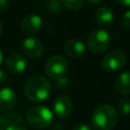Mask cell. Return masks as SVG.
Segmentation results:
<instances>
[{
	"instance_id": "obj_1",
	"label": "cell",
	"mask_w": 130,
	"mask_h": 130,
	"mask_svg": "<svg viewBox=\"0 0 130 130\" xmlns=\"http://www.w3.org/2000/svg\"><path fill=\"white\" fill-rule=\"evenodd\" d=\"M52 85L49 80L41 75H35L27 79L24 85L25 96L34 103H40L45 101L50 92Z\"/></svg>"
},
{
	"instance_id": "obj_2",
	"label": "cell",
	"mask_w": 130,
	"mask_h": 130,
	"mask_svg": "<svg viewBox=\"0 0 130 130\" xmlns=\"http://www.w3.org/2000/svg\"><path fill=\"white\" fill-rule=\"evenodd\" d=\"M118 123V112L111 105L98 107L91 116V125L95 130H112Z\"/></svg>"
},
{
	"instance_id": "obj_3",
	"label": "cell",
	"mask_w": 130,
	"mask_h": 130,
	"mask_svg": "<svg viewBox=\"0 0 130 130\" xmlns=\"http://www.w3.org/2000/svg\"><path fill=\"white\" fill-rule=\"evenodd\" d=\"M27 124L34 129H45L51 126L53 122V113L47 107L35 106L31 107L25 115Z\"/></svg>"
},
{
	"instance_id": "obj_4",
	"label": "cell",
	"mask_w": 130,
	"mask_h": 130,
	"mask_svg": "<svg viewBox=\"0 0 130 130\" xmlns=\"http://www.w3.org/2000/svg\"><path fill=\"white\" fill-rule=\"evenodd\" d=\"M110 44V35L107 30L98 28L90 31L87 37L86 45L90 53L94 55L102 54L105 52Z\"/></svg>"
},
{
	"instance_id": "obj_5",
	"label": "cell",
	"mask_w": 130,
	"mask_h": 130,
	"mask_svg": "<svg viewBox=\"0 0 130 130\" xmlns=\"http://www.w3.org/2000/svg\"><path fill=\"white\" fill-rule=\"evenodd\" d=\"M69 69L67 59L61 55H56L48 59L45 65V73L48 77L56 80L66 75Z\"/></svg>"
},
{
	"instance_id": "obj_6",
	"label": "cell",
	"mask_w": 130,
	"mask_h": 130,
	"mask_svg": "<svg viewBox=\"0 0 130 130\" xmlns=\"http://www.w3.org/2000/svg\"><path fill=\"white\" fill-rule=\"evenodd\" d=\"M126 61H127V58L123 52L114 50L107 53L103 57L101 65L105 71L115 72V71L121 70L125 66Z\"/></svg>"
},
{
	"instance_id": "obj_7",
	"label": "cell",
	"mask_w": 130,
	"mask_h": 130,
	"mask_svg": "<svg viewBox=\"0 0 130 130\" xmlns=\"http://www.w3.org/2000/svg\"><path fill=\"white\" fill-rule=\"evenodd\" d=\"M0 130H26V123L19 114L6 113L0 116Z\"/></svg>"
},
{
	"instance_id": "obj_8",
	"label": "cell",
	"mask_w": 130,
	"mask_h": 130,
	"mask_svg": "<svg viewBox=\"0 0 130 130\" xmlns=\"http://www.w3.org/2000/svg\"><path fill=\"white\" fill-rule=\"evenodd\" d=\"M20 49H21V52L29 58H38L42 56V54L44 53L43 43L39 39L31 38V37L26 38L22 41L20 45Z\"/></svg>"
},
{
	"instance_id": "obj_9",
	"label": "cell",
	"mask_w": 130,
	"mask_h": 130,
	"mask_svg": "<svg viewBox=\"0 0 130 130\" xmlns=\"http://www.w3.org/2000/svg\"><path fill=\"white\" fill-rule=\"evenodd\" d=\"M43 26V19L38 14H27L20 22V30L24 35H35L40 31Z\"/></svg>"
},
{
	"instance_id": "obj_10",
	"label": "cell",
	"mask_w": 130,
	"mask_h": 130,
	"mask_svg": "<svg viewBox=\"0 0 130 130\" xmlns=\"http://www.w3.org/2000/svg\"><path fill=\"white\" fill-rule=\"evenodd\" d=\"M17 102L16 92L9 88H0V112H8L13 109Z\"/></svg>"
},
{
	"instance_id": "obj_11",
	"label": "cell",
	"mask_w": 130,
	"mask_h": 130,
	"mask_svg": "<svg viewBox=\"0 0 130 130\" xmlns=\"http://www.w3.org/2000/svg\"><path fill=\"white\" fill-rule=\"evenodd\" d=\"M53 110L58 118L65 119L70 115L72 111V102L68 96L60 95L55 100L53 105Z\"/></svg>"
},
{
	"instance_id": "obj_12",
	"label": "cell",
	"mask_w": 130,
	"mask_h": 130,
	"mask_svg": "<svg viewBox=\"0 0 130 130\" xmlns=\"http://www.w3.org/2000/svg\"><path fill=\"white\" fill-rule=\"evenodd\" d=\"M5 67L12 73H20L26 69L27 61L22 55L14 53L7 57L5 61Z\"/></svg>"
},
{
	"instance_id": "obj_13",
	"label": "cell",
	"mask_w": 130,
	"mask_h": 130,
	"mask_svg": "<svg viewBox=\"0 0 130 130\" xmlns=\"http://www.w3.org/2000/svg\"><path fill=\"white\" fill-rule=\"evenodd\" d=\"M64 51L72 59H79L85 54L84 44L77 39H70L64 45Z\"/></svg>"
},
{
	"instance_id": "obj_14",
	"label": "cell",
	"mask_w": 130,
	"mask_h": 130,
	"mask_svg": "<svg viewBox=\"0 0 130 130\" xmlns=\"http://www.w3.org/2000/svg\"><path fill=\"white\" fill-rule=\"evenodd\" d=\"M94 18L98 24H100L102 27H110L115 20V16L112 9L107 6H102L96 9L94 13Z\"/></svg>"
},
{
	"instance_id": "obj_15",
	"label": "cell",
	"mask_w": 130,
	"mask_h": 130,
	"mask_svg": "<svg viewBox=\"0 0 130 130\" xmlns=\"http://www.w3.org/2000/svg\"><path fill=\"white\" fill-rule=\"evenodd\" d=\"M115 89L122 95L130 93V72H124L117 77L115 81Z\"/></svg>"
},
{
	"instance_id": "obj_16",
	"label": "cell",
	"mask_w": 130,
	"mask_h": 130,
	"mask_svg": "<svg viewBox=\"0 0 130 130\" xmlns=\"http://www.w3.org/2000/svg\"><path fill=\"white\" fill-rule=\"evenodd\" d=\"M44 8L52 14H58L62 12L63 5L61 0H44Z\"/></svg>"
},
{
	"instance_id": "obj_17",
	"label": "cell",
	"mask_w": 130,
	"mask_h": 130,
	"mask_svg": "<svg viewBox=\"0 0 130 130\" xmlns=\"http://www.w3.org/2000/svg\"><path fill=\"white\" fill-rule=\"evenodd\" d=\"M118 111L123 115H129L130 114V99L127 96H124L120 99L118 102Z\"/></svg>"
},
{
	"instance_id": "obj_18",
	"label": "cell",
	"mask_w": 130,
	"mask_h": 130,
	"mask_svg": "<svg viewBox=\"0 0 130 130\" xmlns=\"http://www.w3.org/2000/svg\"><path fill=\"white\" fill-rule=\"evenodd\" d=\"M61 3L66 8L75 11V10H79L83 6L84 0H61Z\"/></svg>"
},
{
	"instance_id": "obj_19",
	"label": "cell",
	"mask_w": 130,
	"mask_h": 130,
	"mask_svg": "<svg viewBox=\"0 0 130 130\" xmlns=\"http://www.w3.org/2000/svg\"><path fill=\"white\" fill-rule=\"evenodd\" d=\"M69 82H70V81L68 80L67 76L65 75V76H63V77H61V78H59V79H56V80H55V85H56V87H58V88H65V87L68 86Z\"/></svg>"
},
{
	"instance_id": "obj_20",
	"label": "cell",
	"mask_w": 130,
	"mask_h": 130,
	"mask_svg": "<svg viewBox=\"0 0 130 130\" xmlns=\"http://www.w3.org/2000/svg\"><path fill=\"white\" fill-rule=\"evenodd\" d=\"M121 24L125 28H130V10L126 11L121 19Z\"/></svg>"
},
{
	"instance_id": "obj_21",
	"label": "cell",
	"mask_w": 130,
	"mask_h": 130,
	"mask_svg": "<svg viewBox=\"0 0 130 130\" xmlns=\"http://www.w3.org/2000/svg\"><path fill=\"white\" fill-rule=\"evenodd\" d=\"M8 79H9V76H8L7 72L4 69L0 68V83L1 84L2 83H6L8 81Z\"/></svg>"
},
{
	"instance_id": "obj_22",
	"label": "cell",
	"mask_w": 130,
	"mask_h": 130,
	"mask_svg": "<svg viewBox=\"0 0 130 130\" xmlns=\"http://www.w3.org/2000/svg\"><path fill=\"white\" fill-rule=\"evenodd\" d=\"M9 8L8 0H0V13H4Z\"/></svg>"
},
{
	"instance_id": "obj_23",
	"label": "cell",
	"mask_w": 130,
	"mask_h": 130,
	"mask_svg": "<svg viewBox=\"0 0 130 130\" xmlns=\"http://www.w3.org/2000/svg\"><path fill=\"white\" fill-rule=\"evenodd\" d=\"M72 130H91V127L88 124L81 123V124H78V125L74 126V128Z\"/></svg>"
},
{
	"instance_id": "obj_24",
	"label": "cell",
	"mask_w": 130,
	"mask_h": 130,
	"mask_svg": "<svg viewBox=\"0 0 130 130\" xmlns=\"http://www.w3.org/2000/svg\"><path fill=\"white\" fill-rule=\"evenodd\" d=\"M116 2H118L120 5L122 6H126V7H130V0H115Z\"/></svg>"
},
{
	"instance_id": "obj_25",
	"label": "cell",
	"mask_w": 130,
	"mask_h": 130,
	"mask_svg": "<svg viewBox=\"0 0 130 130\" xmlns=\"http://www.w3.org/2000/svg\"><path fill=\"white\" fill-rule=\"evenodd\" d=\"M86 1L91 5H98V4H101L104 0H86Z\"/></svg>"
},
{
	"instance_id": "obj_26",
	"label": "cell",
	"mask_w": 130,
	"mask_h": 130,
	"mask_svg": "<svg viewBox=\"0 0 130 130\" xmlns=\"http://www.w3.org/2000/svg\"><path fill=\"white\" fill-rule=\"evenodd\" d=\"M2 62H3V52L0 49V65L2 64Z\"/></svg>"
},
{
	"instance_id": "obj_27",
	"label": "cell",
	"mask_w": 130,
	"mask_h": 130,
	"mask_svg": "<svg viewBox=\"0 0 130 130\" xmlns=\"http://www.w3.org/2000/svg\"><path fill=\"white\" fill-rule=\"evenodd\" d=\"M2 31H3V27H2V23H1V21H0V37H1V35H2Z\"/></svg>"
}]
</instances>
